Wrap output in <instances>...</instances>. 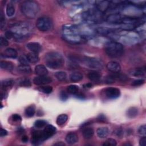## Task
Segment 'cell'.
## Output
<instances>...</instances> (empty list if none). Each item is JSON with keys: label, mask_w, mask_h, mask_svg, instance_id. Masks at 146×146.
I'll return each mask as SVG.
<instances>
[{"label": "cell", "mask_w": 146, "mask_h": 146, "mask_svg": "<svg viewBox=\"0 0 146 146\" xmlns=\"http://www.w3.org/2000/svg\"><path fill=\"white\" fill-rule=\"evenodd\" d=\"M10 30L14 34V38L17 40H21L28 36L31 31V26L26 22L13 24Z\"/></svg>", "instance_id": "cell-1"}, {"label": "cell", "mask_w": 146, "mask_h": 146, "mask_svg": "<svg viewBox=\"0 0 146 146\" xmlns=\"http://www.w3.org/2000/svg\"><path fill=\"white\" fill-rule=\"evenodd\" d=\"M46 66L51 69L61 68L64 64L62 55L58 52L51 51L47 53L44 56Z\"/></svg>", "instance_id": "cell-2"}, {"label": "cell", "mask_w": 146, "mask_h": 146, "mask_svg": "<svg viewBox=\"0 0 146 146\" xmlns=\"http://www.w3.org/2000/svg\"><path fill=\"white\" fill-rule=\"evenodd\" d=\"M22 13L28 18H35L40 10L38 3L33 1H26L21 5Z\"/></svg>", "instance_id": "cell-3"}, {"label": "cell", "mask_w": 146, "mask_h": 146, "mask_svg": "<svg viewBox=\"0 0 146 146\" xmlns=\"http://www.w3.org/2000/svg\"><path fill=\"white\" fill-rule=\"evenodd\" d=\"M105 51L107 54L112 58H117L122 55L124 47L121 43L117 42H108L105 44Z\"/></svg>", "instance_id": "cell-4"}, {"label": "cell", "mask_w": 146, "mask_h": 146, "mask_svg": "<svg viewBox=\"0 0 146 146\" xmlns=\"http://www.w3.org/2000/svg\"><path fill=\"white\" fill-rule=\"evenodd\" d=\"M78 60L80 61L86 67L95 70L102 69L104 66L102 60L92 57L83 56L79 58Z\"/></svg>", "instance_id": "cell-5"}, {"label": "cell", "mask_w": 146, "mask_h": 146, "mask_svg": "<svg viewBox=\"0 0 146 146\" xmlns=\"http://www.w3.org/2000/svg\"><path fill=\"white\" fill-rule=\"evenodd\" d=\"M53 26L51 19L47 17H40L36 21V27L42 32H47L50 30Z\"/></svg>", "instance_id": "cell-6"}, {"label": "cell", "mask_w": 146, "mask_h": 146, "mask_svg": "<svg viewBox=\"0 0 146 146\" xmlns=\"http://www.w3.org/2000/svg\"><path fill=\"white\" fill-rule=\"evenodd\" d=\"M105 96L110 99H115L120 95V91L116 87H108L104 90Z\"/></svg>", "instance_id": "cell-7"}, {"label": "cell", "mask_w": 146, "mask_h": 146, "mask_svg": "<svg viewBox=\"0 0 146 146\" xmlns=\"http://www.w3.org/2000/svg\"><path fill=\"white\" fill-rule=\"evenodd\" d=\"M46 139L43 131H35L33 132L31 142L34 144H38Z\"/></svg>", "instance_id": "cell-8"}, {"label": "cell", "mask_w": 146, "mask_h": 146, "mask_svg": "<svg viewBox=\"0 0 146 146\" xmlns=\"http://www.w3.org/2000/svg\"><path fill=\"white\" fill-rule=\"evenodd\" d=\"M123 17L118 13H112L108 15L106 18V21L113 25H119L122 23Z\"/></svg>", "instance_id": "cell-9"}, {"label": "cell", "mask_w": 146, "mask_h": 146, "mask_svg": "<svg viewBox=\"0 0 146 146\" xmlns=\"http://www.w3.org/2000/svg\"><path fill=\"white\" fill-rule=\"evenodd\" d=\"M52 79L50 77L46 76H37L33 79V83L35 85H43L51 83Z\"/></svg>", "instance_id": "cell-10"}, {"label": "cell", "mask_w": 146, "mask_h": 146, "mask_svg": "<svg viewBox=\"0 0 146 146\" xmlns=\"http://www.w3.org/2000/svg\"><path fill=\"white\" fill-rule=\"evenodd\" d=\"M96 9L101 13H103L108 10L110 2L107 1H95Z\"/></svg>", "instance_id": "cell-11"}, {"label": "cell", "mask_w": 146, "mask_h": 146, "mask_svg": "<svg viewBox=\"0 0 146 146\" xmlns=\"http://www.w3.org/2000/svg\"><path fill=\"white\" fill-rule=\"evenodd\" d=\"M106 67L108 71L113 73L119 72L121 70V66L119 64V63L115 61L109 62L107 64Z\"/></svg>", "instance_id": "cell-12"}, {"label": "cell", "mask_w": 146, "mask_h": 146, "mask_svg": "<svg viewBox=\"0 0 146 146\" xmlns=\"http://www.w3.org/2000/svg\"><path fill=\"white\" fill-rule=\"evenodd\" d=\"M27 48L31 51V52L38 53L39 52L42 50V46L41 45L38 43V42H30L28 43L26 45Z\"/></svg>", "instance_id": "cell-13"}, {"label": "cell", "mask_w": 146, "mask_h": 146, "mask_svg": "<svg viewBox=\"0 0 146 146\" xmlns=\"http://www.w3.org/2000/svg\"><path fill=\"white\" fill-rule=\"evenodd\" d=\"M56 131V128L54 126L50 124L47 125L45 127L44 129L43 130L44 136L47 139L51 137L52 135H54Z\"/></svg>", "instance_id": "cell-14"}, {"label": "cell", "mask_w": 146, "mask_h": 146, "mask_svg": "<svg viewBox=\"0 0 146 146\" xmlns=\"http://www.w3.org/2000/svg\"><path fill=\"white\" fill-rule=\"evenodd\" d=\"M35 72L38 76H46L48 74V70L46 67L42 64L36 65L35 67Z\"/></svg>", "instance_id": "cell-15"}, {"label": "cell", "mask_w": 146, "mask_h": 146, "mask_svg": "<svg viewBox=\"0 0 146 146\" xmlns=\"http://www.w3.org/2000/svg\"><path fill=\"white\" fill-rule=\"evenodd\" d=\"M129 74L136 77H142L145 75V70L143 68H136L129 71Z\"/></svg>", "instance_id": "cell-16"}, {"label": "cell", "mask_w": 146, "mask_h": 146, "mask_svg": "<svg viewBox=\"0 0 146 146\" xmlns=\"http://www.w3.org/2000/svg\"><path fill=\"white\" fill-rule=\"evenodd\" d=\"M65 139L67 143L70 144H73L78 142V136L74 132H70L67 134Z\"/></svg>", "instance_id": "cell-17"}, {"label": "cell", "mask_w": 146, "mask_h": 146, "mask_svg": "<svg viewBox=\"0 0 146 146\" xmlns=\"http://www.w3.org/2000/svg\"><path fill=\"white\" fill-rule=\"evenodd\" d=\"M3 55L9 58H16L18 56V53L16 50L13 48H7L3 52Z\"/></svg>", "instance_id": "cell-18"}, {"label": "cell", "mask_w": 146, "mask_h": 146, "mask_svg": "<svg viewBox=\"0 0 146 146\" xmlns=\"http://www.w3.org/2000/svg\"><path fill=\"white\" fill-rule=\"evenodd\" d=\"M109 129L106 127H99L96 130V133L99 137L104 139L107 137L109 134Z\"/></svg>", "instance_id": "cell-19"}, {"label": "cell", "mask_w": 146, "mask_h": 146, "mask_svg": "<svg viewBox=\"0 0 146 146\" xmlns=\"http://www.w3.org/2000/svg\"><path fill=\"white\" fill-rule=\"evenodd\" d=\"M94 133V131L92 128L86 127L82 131V134L86 139H90L92 138Z\"/></svg>", "instance_id": "cell-20"}, {"label": "cell", "mask_w": 146, "mask_h": 146, "mask_svg": "<svg viewBox=\"0 0 146 146\" xmlns=\"http://www.w3.org/2000/svg\"><path fill=\"white\" fill-rule=\"evenodd\" d=\"M17 70L19 72L23 74H30L31 72V69L30 66L26 64H21L17 67Z\"/></svg>", "instance_id": "cell-21"}, {"label": "cell", "mask_w": 146, "mask_h": 146, "mask_svg": "<svg viewBox=\"0 0 146 146\" xmlns=\"http://www.w3.org/2000/svg\"><path fill=\"white\" fill-rule=\"evenodd\" d=\"M88 78L91 81L96 82L99 81L101 78V75L99 74V72L96 71H93L88 74Z\"/></svg>", "instance_id": "cell-22"}, {"label": "cell", "mask_w": 146, "mask_h": 146, "mask_svg": "<svg viewBox=\"0 0 146 146\" xmlns=\"http://www.w3.org/2000/svg\"><path fill=\"white\" fill-rule=\"evenodd\" d=\"M83 76L79 72H74L70 75V79L72 82H77L83 79Z\"/></svg>", "instance_id": "cell-23"}, {"label": "cell", "mask_w": 146, "mask_h": 146, "mask_svg": "<svg viewBox=\"0 0 146 146\" xmlns=\"http://www.w3.org/2000/svg\"><path fill=\"white\" fill-rule=\"evenodd\" d=\"M0 67L2 70H7V71H11L14 68L13 64L11 62L8 61L2 60L0 62Z\"/></svg>", "instance_id": "cell-24"}, {"label": "cell", "mask_w": 146, "mask_h": 146, "mask_svg": "<svg viewBox=\"0 0 146 146\" xmlns=\"http://www.w3.org/2000/svg\"><path fill=\"white\" fill-rule=\"evenodd\" d=\"M126 114L129 118L135 117L138 114V109L134 107H130L127 110Z\"/></svg>", "instance_id": "cell-25"}, {"label": "cell", "mask_w": 146, "mask_h": 146, "mask_svg": "<svg viewBox=\"0 0 146 146\" xmlns=\"http://www.w3.org/2000/svg\"><path fill=\"white\" fill-rule=\"evenodd\" d=\"M27 57L30 63H35L39 60V56L37 53L31 52L27 54Z\"/></svg>", "instance_id": "cell-26"}, {"label": "cell", "mask_w": 146, "mask_h": 146, "mask_svg": "<svg viewBox=\"0 0 146 146\" xmlns=\"http://www.w3.org/2000/svg\"><path fill=\"white\" fill-rule=\"evenodd\" d=\"M15 7L14 6V5L11 3H9L7 6H6V14L8 17H12L13 15H14V13H15Z\"/></svg>", "instance_id": "cell-27"}, {"label": "cell", "mask_w": 146, "mask_h": 146, "mask_svg": "<svg viewBox=\"0 0 146 146\" xmlns=\"http://www.w3.org/2000/svg\"><path fill=\"white\" fill-rule=\"evenodd\" d=\"M14 80L12 79H6L1 82V87L4 89H7L13 86Z\"/></svg>", "instance_id": "cell-28"}, {"label": "cell", "mask_w": 146, "mask_h": 146, "mask_svg": "<svg viewBox=\"0 0 146 146\" xmlns=\"http://www.w3.org/2000/svg\"><path fill=\"white\" fill-rule=\"evenodd\" d=\"M35 113V108L34 105H31L27 107L25 110V114L26 116L31 117L34 115Z\"/></svg>", "instance_id": "cell-29"}, {"label": "cell", "mask_w": 146, "mask_h": 146, "mask_svg": "<svg viewBox=\"0 0 146 146\" xmlns=\"http://www.w3.org/2000/svg\"><path fill=\"white\" fill-rule=\"evenodd\" d=\"M67 119L68 116L66 114H60L56 119V123L59 125H62L67 121Z\"/></svg>", "instance_id": "cell-30"}, {"label": "cell", "mask_w": 146, "mask_h": 146, "mask_svg": "<svg viewBox=\"0 0 146 146\" xmlns=\"http://www.w3.org/2000/svg\"><path fill=\"white\" fill-rule=\"evenodd\" d=\"M55 76L56 78L59 81H60V82L66 80V79L67 78V74L64 71H58V72H55Z\"/></svg>", "instance_id": "cell-31"}, {"label": "cell", "mask_w": 146, "mask_h": 146, "mask_svg": "<svg viewBox=\"0 0 146 146\" xmlns=\"http://www.w3.org/2000/svg\"><path fill=\"white\" fill-rule=\"evenodd\" d=\"M67 91L71 94H77L79 91V87L74 84L70 85L67 87Z\"/></svg>", "instance_id": "cell-32"}, {"label": "cell", "mask_w": 146, "mask_h": 146, "mask_svg": "<svg viewBox=\"0 0 146 146\" xmlns=\"http://www.w3.org/2000/svg\"><path fill=\"white\" fill-rule=\"evenodd\" d=\"M19 84L22 87H30L31 85V80L27 78H25L23 79H22L19 82Z\"/></svg>", "instance_id": "cell-33"}, {"label": "cell", "mask_w": 146, "mask_h": 146, "mask_svg": "<svg viewBox=\"0 0 146 146\" xmlns=\"http://www.w3.org/2000/svg\"><path fill=\"white\" fill-rule=\"evenodd\" d=\"M115 81H116V80H115V79L113 77L112 74V75H108L106 76V77H104V83H107V84L115 83Z\"/></svg>", "instance_id": "cell-34"}, {"label": "cell", "mask_w": 146, "mask_h": 146, "mask_svg": "<svg viewBox=\"0 0 146 146\" xmlns=\"http://www.w3.org/2000/svg\"><path fill=\"white\" fill-rule=\"evenodd\" d=\"M46 125V121L44 120H41V119L37 120L36 121H35V123H34V126L38 128H42L44 127Z\"/></svg>", "instance_id": "cell-35"}, {"label": "cell", "mask_w": 146, "mask_h": 146, "mask_svg": "<svg viewBox=\"0 0 146 146\" xmlns=\"http://www.w3.org/2000/svg\"><path fill=\"white\" fill-rule=\"evenodd\" d=\"M19 61L21 64L29 65V63H30L27 57V55H22L19 57Z\"/></svg>", "instance_id": "cell-36"}, {"label": "cell", "mask_w": 146, "mask_h": 146, "mask_svg": "<svg viewBox=\"0 0 146 146\" xmlns=\"http://www.w3.org/2000/svg\"><path fill=\"white\" fill-rule=\"evenodd\" d=\"M117 143L116 141L112 138H109L107 140H106V141L103 144V145H112V146H115L116 145Z\"/></svg>", "instance_id": "cell-37"}, {"label": "cell", "mask_w": 146, "mask_h": 146, "mask_svg": "<svg viewBox=\"0 0 146 146\" xmlns=\"http://www.w3.org/2000/svg\"><path fill=\"white\" fill-rule=\"evenodd\" d=\"M40 90L44 94H50L52 91V87L50 86H43L40 88Z\"/></svg>", "instance_id": "cell-38"}, {"label": "cell", "mask_w": 146, "mask_h": 146, "mask_svg": "<svg viewBox=\"0 0 146 146\" xmlns=\"http://www.w3.org/2000/svg\"><path fill=\"white\" fill-rule=\"evenodd\" d=\"M145 82V80L143 79H136L134 81L132 82V85L133 86H141L142 84H143Z\"/></svg>", "instance_id": "cell-39"}, {"label": "cell", "mask_w": 146, "mask_h": 146, "mask_svg": "<svg viewBox=\"0 0 146 146\" xmlns=\"http://www.w3.org/2000/svg\"><path fill=\"white\" fill-rule=\"evenodd\" d=\"M138 133L143 136L146 135V125L145 124L142 125L139 127L138 129Z\"/></svg>", "instance_id": "cell-40"}, {"label": "cell", "mask_w": 146, "mask_h": 146, "mask_svg": "<svg viewBox=\"0 0 146 146\" xmlns=\"http://www.w3.org/2000/svg\"><path fill=\"white\" fill-rule=\"evenodd\" d=\"M9 44V42L5 37L1 36L0 38V45L1 47L7 46Z\"/></svg>", "instance_id": "cell-41"}, {"label": "cell", "mask_w": 146, "mask_h": 146, "mask_svg": "<svg viewBox=\"0 0 146 146\" xmlns=\"http://www.w3.org/2000/svg\"><path fill=\"white\" fill-rule=\"evenodd\" d=\"M59 97H60V99L62 100L65 101V100H66L68 99V94H67L66 92H64V91H62L60 92V93Z\"/></svg>", "instance_id": "cell-42"}, {"label": "cell", "mask_w": 146, "mask_h": 146, "mask_svg": "<svg viewBox=\"0 0 146 146\" xmlns=\"http://www.w3.org/2000/svg\"><path fill=\"white\" fill-rule=\"evenodd\" d=\"M0 21H1V29H3V28L5 27V17L2 13V12H1V14H0Z\"/></svg>", "instance_id": "cell-43"}, {"label": "cell", "mask_w": 146, "mask_h": 146, "mask_svg": "<svg viewBox=\"0 0 146 146\" xmlns=\"http://www.w3.org/2000/svg\"><path fill=\"white\" fill-rule=\"evenodd\" d=\"M113 132L116 136H117V137H121L123 135V131L121 128L116 129L113 131Z\"/></svg>", "instance_id": "cell-44"}, {"label": "cell", "mask_w": 146, "mask_h": 146, "mask_svg": "<svg viewBox=\"0 0 146 146\" xmlns=\"http://www.w3.org/2000/svg\"><path fill=\"white\" fill-rule=\"evenodd\" d=\"M5 35V38L6 39H11L12 38H14V34L10 30L6 31Z\"/></svg>", "instance_id": "cell-45"}, {"label": "cell", "mask_w": 146, "mask_h": 146, "mask_svg": "<svg viewBox=\"0 0 146 146\" xmlns=\"http://www.w3.org/2000/svg\"><path fill=\"white\" fill-rule=\"evenodd\" d=\"M11 119H12L13 121H19L21 120L22 118L20 115H19L18 114L15 113L11 116Z\"/></svg>", "instance_id": "cell-46"}, {"label": "cell", "mask_w": 146, "mask_h": 146, "mask_svg": "<svg viewBox=\"0 0 146 146\" xmlns=\"http://www.w3.org/2000/svg\"><path fill=\"white\" fill-rule=\"evenodd\" d=\"M139 144L141 146H145L146 145V137L145 136H143L139 140Z\"/></svg>", "instance_id": "cell-47"}, {"label": "cell", "mask_w": 146, "mask_h": 146, "mask_svg": "<svg viewBox=\"0 0 146 146\" xmlns=\"http://www.w3.org/2000/svg\"><path fill=\"white\" fill-rule=\"evenodd\" d=\"M97 119H98V120L99 121H100V122H104V121H106V117H105L104 115H103V114L99 115L98 116Z\"/></svg>", "instance_id": "cell-48"}, {"label": "cell", "mask_w": 146, "mask_h": 146, "mask_svg": "<svg viewBox=\"0 0 146 146\" xmlns=\"http://www.w3.org/2000/svg\"><path fill=\"white\" fill-rule=\"evenodd\" d=\"M7 135V131L3 128L1 129V132H0V136L1 137H3Z\"/></svg>", "instance_id": "cell-49"}, {"label": "cell", "mask_w": 146, "mask_h": 146, "mask_svg": "<svg viewBox=\"0 0 146 146\" xmlns=\"http://www.w3.org/2000/svg\"><path fill=\"white\" fill-rule=\"evenodd\" d=\"M22 141L23 143H26L28 141V137L26 135H23L22 137Z\"/></svg>", "instance_id": "cell-50"}, {"label": "cell", "mask_w": 146, "mask_h": 146, "mask_svg": "<svg viewBox=\"0 0 146 146\" xmlns=\"http://www.w3.org/2000/svg\"><path fill=\"white\" fill-rule=\"evenodd\" d=\"M83 87L86 88H91L92 87V84L91 83H86V84H84Z\"/></svg>", "instance_id": "cell-51"}, {"label": "cell", "mask_w": 146, "mask_h": 146, "mask_svg": "<svg viewBox=\"0 0 146 146\" xmlns=\"http://www.w3.org/2000/svg\"><path fill=\"white\" fill-rule=\"evenodd\" d=\"M54 145H64L65 144H64V143H63L60 141V142H58V143H55Z\"/></svg>", "instance_id": "cell-52"}, {"label": "cell", "mask_w": 146, "mask_h": 146, "mask_svg": "<svg viewBox=\"0 0 146 146\" xmlns=\"http://www.w3.org/2000/svg\"><path fill=\"white\" fill-rule=\"evenodd\" d=\"M124 145H131V144H128V143H127V144H124Z\"/></svg>", "instance_id": "cell-53"}]
</instances>
